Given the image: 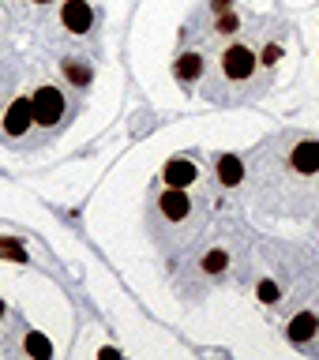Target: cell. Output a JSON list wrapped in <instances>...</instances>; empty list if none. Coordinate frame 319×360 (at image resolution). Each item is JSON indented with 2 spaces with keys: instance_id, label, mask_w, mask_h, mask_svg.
I'll return each instance as SVG.
<instances>
[{
  "instance_id": "obj_7",
  "label": "cell",
  "mask_w": 319,
  "mask_h": 360,
  "mask_svg": "<svg viewBox=\"0 0 319 360\" xmlns=\"http://www.w3.org/2000/svg\"><path fill=\"white\" fill-rule=\"evenodd\" d=\"M61 75L72 90H87L90 83H94V68H90V60H83V56H64Z\"/></svg>"
},
{
  "instance_id": "obj_2",
  "label": "cell",
  "mask_w": 319,
  "mask_h": 360,
  "mask_svg": "<svg viewBox=\"0 0 319 360\" xmlns=\"http://www.w3.org/2000/svg\"><path fill=\"white\" fill-rule=\"evenodd\" d=\"M256 53L248 49V45H241V41H233L230 49L222 53V60H218V68H222V75L230 79V83H248V79L256 75Z\"/></svg>"
},
{
  "instance_id": "obj_3",
  "label": "cell",
  "mask_w": 319,
  "mask_h": 360,
  "mask_svg": "<svg viewBox=\"0 0 319 360\" xmlns=\"http://www.w3.org/2000/svg\"><path fill=\"white\" fill-rule=\"evenodd\" d=\"M0 120H4V124H0V131H4V139H23V135L30 131V124H34L30 94H19V98L8 105V112H4Z\"/></svg>"
},
{
  "instance_id": "obj_1",
  "label": "cell",
  "mask_w": 319,
  "mask_h": 360,
  "mask_svg": "<svg viewBox=\"0 0 319 360\" xmlns=\"http://www.w3.org/2000/svg\"><path fill=\"white\" fill-rule=\"evenodd\" d=\"M30 109H34V124H38V128H61L64 117H68L64 90H56V86H38V90L30 94Z\"/></svg>"
},
{
  "instance_id": "obj_12",
  "label": "cell",
  "mask_w": 319,
  "mask_h": 360,
  "mask_svg": "<svg viewBox=\"0 0 319 360\" xmlns=\"http://www.w3.org/2000/svg\"><path fill=\"white\" fill-rule=\"evenodd\" d=\"M23 349H27V353H38V356H49V353H53V345L45 342V338H38V334H27Z\"/></svg>"
},
{
  "instance_id": "obj_4",
  "label": "cell",
  "mask_w": 319,
  "mask_h": 360,
  "mask_svg": "<svg viewBox=\"0 0 319 360\" xmlns=\"http://www.w3.org/2000/svg\"><path fill=\"white\" fill-rule=\"evenodd\" d=\"M158 210H162L165 221H188V218H192V199H188V191L165 184V191L158 195Z\"/></svg>"
},
{
  "instance_id": "obj_10",
  "label": "cell",
  "mask_w": 319,
  "mask_h": 360,
  "mask_svg": "<svg viewBox=\"0 0 319 360\" xmlns=\"http://www.w3.org/2000/svg\"><path fill=\"white\" fill-rule=\"evenodd\" d=\"M312 334H315V315L304 311V315H297V319L289 323V338H293V342H308Z\"/></svg>"
},
{
  "instance_id": "obj_13",
  "label": "cell",
  "mask_w": 319,
  "mask_h": 360,
  "mask_svg": "<svg viewBox=\"0 0 319 360\" xmlns=\"http://www.w3.org/2000/svg\"><path fill=\"white\" fill-rule=\"evenodd\" d=\"M259 300H263V304H278V285H275V281H263V285H259Z\"/></svg>"
},
{
  "instance_id": "obj_5",
  "label": "cell",
  "mask_w": 319,
  "mask_h": 360,
  "mask_svg": "<svg viewBox=\"0 0 319 360\" xmlns=\"http://www.w3.org/2000/svg\"><path fill=\"white\" fill-rule=\"evenodd\" d=\"M61 22L68 27V34H90L94 27V11L87 0H64L61 4Z\"/></svg>"
},
{
  "instance_id": "obj_17",
  "label": "cell",
  "mask_w": 319,
  "mask_h": 360,
  "mask_svg": "<svg viewBox=\"0 0 319 360\" xmlns=\"http://www.w3.org/2000/svg\"><path fill=\"white\" fill-rule=\"evenodd\" d=\"M34 4H53V0H34Z\"/></svg>"
},
{
  "instance_id": "obj_11",
  "label": "cell",
  "mask_w": 319,
  "mask_h": 360,
  "mask_svg": "<svg viewBox=\"0 0 319 360\" xmlns=\"http://www.w3.org/2000/svg\"><path fill=\"white\" fill-rule=\"evenodd\" d=\"M225 266H230V255H225V252H218V248L203 255V270H207V274H222Z\"/></svg>"
},
{
  "instance_id": "obj_16",
  "label": "cell",
  "mask_w": 319,
  "mask_h": 360,
  "mask_svg": "<svg viewBox=\"0 0 319 360\" xmlns=\"http://www.w3.org/2000/svg\"><path fill=\"white\" fill-rule=\"evenodd\" d=\"M0 319H4V300H0Z\"/></svg>"
},
{
  "instance_id": "obj_9",
  "label": "cell",
  "mask_w": 319,
  "mask_h": 360,
  "mask_svg": "<svg viewBox=\"0 0 319 360\" xmlns=\"http://www.w3.org/2000/svg\"><path fill=\"white\" fill-rule=\"evenodd\" d=\"M214 169H218V180L225 188H237V184H241V176H244V165H241V158H237V154H218Z\"/></svg>"
},
{
  "instance_id": "obj_8",
  "label": "cell",
  "mask_w": 319,
  "mask_h": 360,
  "mask_svg": "<svg viewBox=\"0 0 319 360\" xmlns=\"http://www.w3.org/2000/svg\"><path fill=\"white\" fill-rule=\"evenodd\" d=\"M203 72H207V60H203L199 53H180L177 64H173V75L180 79V83H199Z\"/></svg>"
},
{
  "instance_id": "obj_15",
  "label": "cell",
  "mask_w": 319,
  "mask_h": 360,
  "mask_svg": "<svg viewBox=\"0 0 319 360\" xmlns=\"http://www.w3.org/2000/svg\"><path fill=\"white\" fill-rule=\"evenodd\" d=\"M278 56H282V49H278V45H267V49H263V64L270 68V64L278 60Z\"/></svg>"
},
{
  "instance_id": "obj_18",
  "label": "cell",
  "mask_w": 319,
  "mask_h": 360,
  "mask_svg": "<svg viewBox=\"0 0 319 360\" xmlns=\"http://www.w3.org/2000/svg\"><path fill=\"white\" fill-rule=\"evenodd\" d=\"M0 117H4V112H0Z\"/></svg>"
},
{
  "instance_id": "obj_6",
  "label": "cell",
  "mask_w": 319,
  "mask_h": 360,
  "mask_svg": "<svg viewBox=\"0 0 319 360\" xmlns=\"http://www.w3.org/2000/svg\"><path fill=\"white\" fill-rule=\"evenodd\" d=\"M196 176H199V165L192 158H169L162 169V180L169 188H188V184H196Z\"/></svg>"
},
{
  "instance_id": "obj_14",
  "label": "cell",
  "mask_w": 319,
  "mask_h": 360,
  "mask_svg": "<svg viewBox=\"0 0 319 360\" xmlns=\"http://www.w3.org/2000/svg\"><path fill=\"white\" fill-rule=\"evenodd\" d=\"M0 255H11V259H27V252H23L19 244H0Z\"/></svg>"
}]
</instances>
